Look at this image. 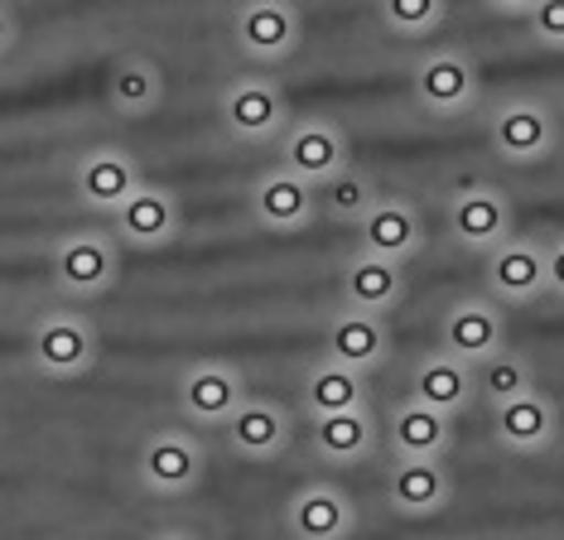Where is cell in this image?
<instances>
[{
    "label": "cell",
    "instance_id": "6da1fadb",
    "mask_svg": "<svg viewBox=\"0 0 564 540\" xmlns=\"http://www.w3.org/2000/svg\"><path fill=\"white\" fill-rule=\"evenodd\" d=\"M487 140L507 164H541L560 145V116L535 97H511L492 111Z\"/></svg>",
    "mask_w": 564,
    "mask_h": 540
},
{
    "label": "cell",
    "instance_id": "7a4b0ae2",
    "mask_svg": "<svg viewBox=\"0 0 564 540\" xmlns=\"http://www.w3.org/2000/svg\"><path fill=\"white\" fill-rule=\"evenodd\" d=\"M507 347V314L497 300H482V294H473V300H458L444 309L440 318V353L458 357V363L478 367L487 363L492 353H502Z\"/></svg>",
    "mask_w": 564,
    "mask_h": 540
},
{
    "label": "cell",
    "instance_id": "3957f363",
    "mask_svg": "<svg viewBox=\"0 0 564 540\" xmlns=\"http://www.w3.org/2000/svg\"><path fill=\"white\" fill-rule=\"evenodd\" d=\"M448 231H454L458 247L468 251H497L502 241H511V203L502 188H487V184H473L464 193H454L448 203Z\"/></svg>",
    "mask_w": 564,
    "mask_h": 540
},
{
    "label": "cell",
    "instance_id": "277c9868",
    "mask_svg": "<svg viewBox=\"0 0 564 540\" xmlns=\"http://www.w3.org/2000/svg\"><path fill=\"white\" fill-rule=\"evenodd\" d=\"M387 501L401 517H440L454 501V473L444 468V458H391Z\"/></svg>",
    "mask_w": 564,
    "mask_h": 540
},
{
    "label": "cell",
    "instance_id": "5b68a950",
    "mask_svg": "<svg viewBox=\"0 0 564 540\" xmlns=\"http://www.w3.org/2000/svg\"><path fill=\"white\" fill-rule=\"evenodd\" d=\"M492 434L507 454H545L560 440V410L545 391H525L492 410Z\"/></svg>",
    "mask_w": 564,
    "mask_h": 540
},
{
    "label": "cell",
    "instance_id": "8992f818",
    "mask_svg": "<svg viewBox=\"0 0 564 540\" xmlns=\"http://www.w3.org/2000/svg\"><path fill=\"white\" fill-rule=\"evenodd\" d=\"M415 97L420 107L434 111V116H458L478 101V68L454 54V48H440V54L420 58L415 68Z\"/></svg>",
    "mask_w": 564,
    "mask_h": 540
},
{
    "label": "cell",
    "instance_id": "52a82bcc",
    "mask_svg": "<svg viewBox=\"0 0 564 540\" xmlns=\"http://www.w3.org/2000/svg\"><path fill=\"white\" fill-rule=\"evenodd\" d=\"M324 353L333 363L352 367V371H371L387 363L391 353V333L381 324V314H362V309H338L324 328Z\"/></svg>",
    "mask_w": 564,
    "mask_h": 540
},
{
    "label": "cell",
    "instance_id": "ba28073f",
    "mask_svg": "<svg viewBox=\"0 0 564 540\" xmlns=\"http://www.w3.org/2000/svg\"><path fill=\"white\" fill-rule=\"evenodd\" d=\"M473 396H478V386H473V367L458 363V357L448 353H425L415 367H410V401L440 410V415H464L473 406Z\"/></svg>",
    "mask_w": 564,
    "mask_h": 540
},
{
    "label": "cell",
    "instance_id": "9c48e42d",
    "mask_svg": "<svg viewBox=\"0 0 564 540\" xmlns=\"http://www.w3.org/2000/svg\"><path fill=\"white\" fill-rule=\"evenodd\" d=\"M487 290L502 304H525L535 294H545V251L521 237L487 251Z\"/></svg>",
    "mask_w": 564,
    "mask_h": 540
},
{
    "label": "cell",
    "instance_id": "30bf717a",
    "mask_svg": "<svg viewBox=\"0 0 564 540\" xmlns=\"http://www.w3.org/2000/svg\"><path fill=\"white\" fill-rule=\"evenodd\" d=\"M387 434H391L395 458H444L448 444H454V420L405 396L401 406H391Z\"/></svg>",
    "mask_w": 564,
    "mask_h": 540
},
{
    "label": "cell",
    "instance_id": "8fae6325",
    "mask_svg": "<svg viewBox=\"0 0 564 540\" xmlns=\"http://www.w3.org/2000/svg\"><path fill=\"white\" fill-rule=\"evenodd\" d=\"M362 251L367 256H381V261H395L401 266L405 256L420 251V241H425V227H420V213L410 208L401 198H377V208H371L362 223Z\"/></svg>",
    "mask_w": 564,
    "mask_h": 540
},
{
    "label": "cell",
    "instance_id": "7c38bea8",
    "mask_svg": "<svg viewBox=\"0 0 564 540\" xmlns=\"http://www.w3.org/2000/svg\"><path fill=\"white\" fill-rule=\"evenodd\" d=\"M405 294V276L395 261H381V256H352L343 266V280H338V300L343 309H362V314H387L391 304H401Z\"/></svg>",
    "mask_w": 564,
    "mask_h": 540
},
{
    "label": "cell",
    "instance_id": "4fadbf2b",
    "mask_svg": "<svg viewBox=\"0 0 564 540\" xmlns=\"http://www.w3.org/2000/svg\"><path fill=\"white\" fill-rule=\"evenodd\" d=\"M237 44L256 58H280L294 48L300 39V15H294L290 0H247L237 10Z\"/></svg>",
    "mask_w": 564,
    "mask_h": 540
},
{
    "label": "cell",
    "instance_id": "5bb4252c",
    "mask_svg": "<svg viewBox=\"0 0 564 540\" xmlns=\"http://www.w3.org/2000/svg\"><path fill=\"white\" fill-rule=\"evenodd\" d=\"M223 116L241 140H265L285 126V97H280L275 83H265V77H241V83L227 87Z\"/></svg>",
    "mask_w": 564,
    "mask_h": 540
},
{
    "label": "cell",
    "instance_id": "9a60e30c",
    "mask_svg": "<svg viewBox=\"0 0 564 540\" xmlns=\"http://www.w3.org/2000/svg\"><path fill=\"white\" fill-rule=\"evenodd\" d=\"M352 526H357L352 501L343 497L338 487H328V483L304 487V493L290 501V531H294V540H348Z\"/></svg>",
    "mask_w": 564,
    "mask_h": 540
},
{
    "label": "cell",
    "instance_id": "2e32d148",
    "mask_svg": "<svg viewBox=\"0 0 564 540\" xmlns=\"http://www.w3.org/2000/svg\"><path fill=\"white\" fill-rule=\"evenodd\" d=\"M73 188H78V198L93 203V208L117 213L121 203L140 188V179H135V164L126 160L121 150H97V154H83L78 160V170H73Z\"/></svg>",
    "mask_w": 564,
    "mask_h": 540
},
{
    "label": "cell",
    "instance_id": "e0dca14e",
    "mask_svg": "<svg viewBox=\"0 0 564 540\" xmlns=\"http://www.w3.org/2000/svg\"><path fill=\"white\" fill-rule=\"evenodd\" d=\"M140 473H145V483L160 487V493H184V487H194L203 478V449L174 430L155 434V440L145 444V454H140Z\"/></svg>",
    "mask_w": 564,
    "mask_h": 540
},
{
    "label": "cell",
    "instance_id": "ac0fdd59",
    "mask_svg": "<svg viewBox=\"0 0 564 540\" xmlns=\"http://www.w3.org/2000/svg\"><path fill=\"white\" fill-rule=\"evenodd\" d=\"M285 170L290 174H300V179H310V184H324L328 174H338L343 164V136L333 131V126L324 121H304V126H294V131L285 136Z\"/></svg>",
    "mask_w": 564,
    "mask_h": 540
},
{
    "label": "cell",
    "instance_id": "d6986e66",
    "mask_svg": "<svg viewBox=\"0 0 564 540\" xmlns=\"http://www.w3.org/2000/svg\"><path fill=\"white\" fill-rule=\"evenodd\" d=\"M241 401H247V386H241L227 367H198L184 377V386H178V406H184V415L198 420V424L227 420Z\"/></svg>",
    "mask_w": 564,
    "mask_h": 540
},
{
    "label": "cell",
    "instance_id": "ffe728a7",
    "mask_svg": "<svg viewBox=\"0 0 564 540\" xmlns=\"http://www.w3.org/2000/svg\"><path fill=\"white\" fill-rule=\"evenodd\" d=\"M223 430H227V444H232L241 458H271L290 440L285 415L265 401H241L232 415H227Z\"/></svg>",
    "mask_w": 564,
    "mask_h": 540
},
{
    "label": "cell",
    "instance_id": "44dd1931",
    "mask_svg": "<svg viewBox=\"0 0 564 540\" xmlns=\"http://www.w3.org/2000/svg\"><path fill=\"white\" fill-rule=\"evenodd\" d=\"M314 184L290 170H275L265 174L261 184H256V217H261L265 227H304L314 217Z\"/></svg>",
    "mask_w": 564,
    "mask_h": 540
},
{
    "label": "cell",
    "instance_id": "7402d4cb",
    "mask_svg": "<svg viewBox=\"0 0 564 540\" xmlns=\"http://www.w3.org/2000/svg\"><path fill=\"white\" fill-rule=\"evenodd\" d=\"M97 353V338L87 333V324L78 314H58V318H44L40 328H34V357L48 367V371H83L93 363Z\"/></svg>",
    "mask_w": 564,
    "mask_h": 540
},
{
    "label": "cell",
    "instance_id": "603a6c76",
    "mask_svg": "<svg viewBox=\"0 0 564 540\" xmlns=\"http://www.w3.org/2000/svg\"><path fill=\"white\" fill-rule=\"evenodd\" d=\"M54 276L63 280V290H73V294H97L117 276V256H111V247L101 237H87L83 231V237H68L58 247Z\"/></svg>",
    "mask_w": 564,
    "mask_h": 540
},
{
    "label": "cell",
    "instance_id": "cb8c5ba5",
    "mask_svg": "<svg viewBox=\"0 0 564 540\" xmlns=\"http://www.w3.org/2000/svg\"><path fill=\"white\" fill-rule=\"evenodd\" d=\"M314 449L333 463H357L377 449V415L362 410H343V415H314Z\"/></svg>",
    "mask_w": 564,
    "mask_h": 540
},
{
    "label": "cell",
    "instance_id": "d4e9b609",
    "mask_svg": "<svg viewBox=\"0 0 564 540\" xmlns=\"http://www.w3.org/2000/svg\"><path fill=\"white\" fill-rule=\"evenodd\" d=\"M117 227L131 241H140V247H160V241L174 237L178 208H174V198L164 188H135L131 198L117 208Z\"/></svg>",
    "mask_w": 564,
    "mask_h": 540
},
{
    "label": "cell",
    "instance_id": "484cf974",
    "mask_svg": "<svg viewBox=\"0 0 564 540\" xmlns=\"http://www.w3.org/2000/svg\"><path fill=\"white\" fill-rule=\"evenodd\" d=\"M362 406H367L362 371H352L343 363L314 367L310 381H304V410L310 415H343V410H362Z\"/></svg>",
    "mask_w": 564,
    "mask_h": 540
},
{
    "label": "cell",
    "instance_id": "4316f807",
    "mask_svg": "<svg viewBox=\"0 0 564 540\" xmlns=\"http://www.w3.org/2000/svg\"><path fill=\"white\" fill-rule=\"evenodd\" d=\"M473 386H478V396L492 410L517 401L525 391H541V386H535V367L525 363L521 353H511V347H502V353H492L487 363L473 367Z\"/></svg>",
    "mask_w": 564,
    "mask_h": 540
},
{
    "label": "cell",
    "instance_id": "83f0119b",
    "mask_svg": "<svg viewBox=\"0 0 564 540\" xmlns=\"http://www.w3.org/2000/svg\"><path fill=\"white\" fill-rule=\"evenodd\" d=\"M318 198H324V208L333 213V217H343V223H362V217L377 208V184H371L367 174H357V170H348V164H343L338 174H328L324 184L314 188Z\"/></svg>",
    "mask_w": 564,
    "mask_h": 540
},
{
    "label": "cell",
    "instance_id": "f1b7e54d",
    "mask_svg": "<svg viewBox=\"0 0 564 540\" xmlns=\"http://www.w3.org/2000/svg\"><path fill=\"white\" fill-rule=\"evenodd\" d=\"M111 101H117L121 111H150L160 101V77L150 63H121L117 73H111Z\"/></svg>",
    "mask_w": 564,
    "mask_h": 540
},
{
    "label": "cell",
    "instance_id": "f546056e",
    "mask_svg": "<svg viewBox=\"0 0 564 540\" xmlns=\"http://www.w3.org/2000/svg\"><path fill=\"white\" fill-rule=\"evenodd\" d=\"M381 15L395 34H430L444 20V0H381Z\"/></svg>",
    "mask_w": 564,
    "mask_h": 540
},
{
    "label": "cell",
    "instance_id": "4dcf8cb0",
    "mask_svg": "<svg viewBox=\"0 0 564 540\" xmlns=\"http://www.w3.org/2000/svg\"><path fill=\"white\" fill-rule=\"evenodd\" d=\"M525 24H531V34L541 39L545 48H564V0H535Z\"/></svg>",
    "mask_w": 564,
    "mask_h": 540
},
{
    "label": "cell",
    "instance_id": "1f68e13d",
    "mask_svg": "<svg viewBox=\"0 0 564 540\" xmlns=\"http://www.w3.org/2000/svg\"><path fill=\"white\" fill-rule=\"evenodd\" d=\"M545 290H555L560 300H564V237L545 251Z\"/></svg>",
    "mask_w": 564,
    "mask_h": 540
},
{
    "label": "cell",
    "instance_id": "d6a6232c",
    "mask_svg": "<svg viewBox=\"0 0 564 540\" xmlns=\"http://www.w3.org/2000/svg\"><path fill=\"white\" fill-rule=\"evenodd\" d=\"M492 10H502V15H531L535 0H487Z\"/></svg>",
    "mask_w": 564,
    "mask_h": 540
},
{
    "label": "cell",
    "instance_id": "836d02e7",
    "mask_svg": "<svg viewBox=\"0 0 564 540\" xmlns=\"http://www.w3.org/2000/svg\"><path fill=\"white\" fill-rule=\"evenodd\" d=\"M10 39H15V24H10V10H6V6H0V48H6V44H10Z\"/></svg>",
    "mask_w": 564,
    "mask_h": 540
},
{
    "label": "cell",
    "instance_id": "e575fe53",
    "mask_svg": "<svg viewBox=\"0 0 564 540\" xmlns=\"http://www.w3.org/2000/svg\"><path fill=\"white\" fill-rule=\"evenodd\" d=\"M155 540H198V536H188V531H164V536H155Z\"/></svg>",
    "mask_w": 564,
    "mask_h": 540
},
{
    "label": "cell",
    "instance_id": "d590c367",
    "mask_svg": "<svg viewBox=\"0 0 564 540\" xmlns=\"http://www.w3.org/2000/svg\"><path fill=\"white\" fill-rule=\"evenodd\" d=\"M560 136H564V111H560Z\"/></svg>",
    "mask_w": 564,
    "mask_h": 540
}]
</instances>
